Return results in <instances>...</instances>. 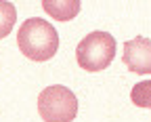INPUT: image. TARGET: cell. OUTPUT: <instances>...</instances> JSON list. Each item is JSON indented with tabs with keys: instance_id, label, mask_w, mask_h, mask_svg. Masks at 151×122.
<instances>
[{
	"instance_id": "6da1fadb",
	"label": "cell",
	"mask_w": 151,
	"mask_h": 122,
	"mask_svg": "<svg viewBox=\"0 0 151 122\" xmlns=\"http://www.w3.org/2000/svg\"><path fill=\"white\" fill-rule=\"evenodd\" d=\"M17 44L27 59L32 61H48L59 51V34L55 25L40 17L25 19L17 32Z\"/></svg>"
},
{
	"instance_id": "7a4b0ae2",
	"label": "cell",
	"mask_w": 151,
	"mask_h": 122,
	"mask_svg": "<svg viewBox=\"0 0 151 122\" xmlns=\"http://www.w3.org/2000/svg\"><path fill=\"white\" fill-rule=\"evenodd\" d=\"M113 57H116V38L109 32H90L76 49L78 65L86 72H101L109 68Z\"/></svg>"
},
{
	"instance_id": "3957f363",
	"label": "cell",
	"mask_w": 151,
	"mask_h": 122,
	"mask_svg": "<svg viewBox=\"0 0 151 122\" xmlns=\"http://www.w3.org/2000/svg\"><path fill=\"white\" fill-rule=\"evenodd\" d=\"M38 112L44 122H71L78 116V99L67 86L52 84L38 95Z\"/></svg>"
},
{
	"instance_id": "277c9868",
	"label": "cell",
	"mask_w": 151,
	"mask_h": 122,
	"mask_svg": "<svg viewBox=\"0 0 151 122\" xmlns=\"http://www.w3.org/2000/svg\"><path fill=\"white\" fill-rule=\"evenodd\" d=\"M124 65L132 74H141L147 76L151 74V40L137 36L124 42Z\"/></svg>"
},
{
	"instance_id": "5b68a950",
	"label": "cell",
	"mask_w": 151,
	"mask_h": 122,
	"mask_svg": "<svg viewBox=\"0 0 151 122\" xmlns=\"http://www.w3.org/2000/svg\"><path fill=\"white\" fill-rule=\"evenodd\" d=\"M80 0H42V9L59 21H69L80 13Z\"/></svg>"
},
{
	"instance_id": "8992f818",
	"label": "cell",
	"mask_w": 151,
	"mask_h": 122,
	"mask_svg": "<svg viewBox=\"0 0 151 122\" xmlns=\"http://www.w3.org/2000/svg\"><path fill=\"white\" fill-rule=\"evenodd\" d=\"M15 21H17V9H15V4L0 0V40L11 34Z\"/></svg>"
},
{
	"instance_id": "52a82bcc",
	"label": "cell",
	"mask_w": 151,
	"mask_h": 122,
	"mask_svg": "<svg viewBox=\"0 0 151 122\" xmlns=\"http://www.w3.org/2000/svg\"><path fill=\"white\" fill-rule=\"evenodd\" d=\"M130 99L134 105H139L143 110H151V80H143V82L132 86Z\"/></svg>"
}]
</instances>
